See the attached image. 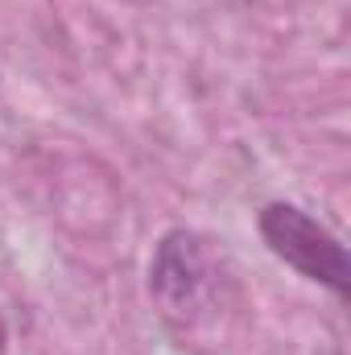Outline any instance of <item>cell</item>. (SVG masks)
Returning <instances> with one entry per match:
<instances>
[{
    "label": "cell",
    "instance_id": "1",
    "mask_svg": "<svg viewBox=\"0 0 351 355\" xmlns=\"http://www.w3.org/2000/svg\"><path fill=\"white\" fill-rule=\"evenodd\" d=\"M149 293L162 322L178 335H194L207 327L223 306V268L211 244L186 227L166 232L153 265H149Z\"/></svg>",
    "mask_w": 351,
    "mask_h": 355
},
{
    "label": "cell",
    "instance_id": "2",
    "mask_svg": "<svg viewBox=\"0 0 351 355\" xmlns=\"http://www.w3.org/2000/svg\"><path fill=\"white\" fill-rule=\"evenodd\" d=\"M261 236L277 261L298 268L306 281H318L331 293L348 297V252L339 236L327 232L318 219H310L302 207L268 202L261 211Z\"/></svg>",
    "mask_w": 351,
    "mask_h": 355
},
{
    "label": "cell",
    "instance_id": "3",
    "mask_svg": "<svg viewBox=\"0 0 351 355\" xmlns=\"http://www.w3.org/2000/svg\"><path fill=\"white\" fill-rule=\"evenodd\" d=\"M8 352V327H4V318H0V355Z\"/></svg>",
    "mask_w": 351,
    "mask_h": 355
}]
</instances>
